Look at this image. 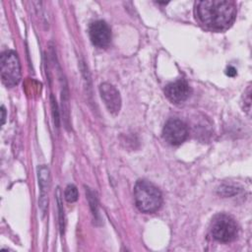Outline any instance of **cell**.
Returning <instances> with one entry per match:
<instances>
[{
	"label": "cell",
	"mask_w": 252,
	"mask_h": 252,
	"mask_svg": "<svg viewBox=\"0 0 252 252\" xmlns=\"http://www.w3.org/2000/svg\"><path fill=\"white\" fill-rule=\"evenodd\" d=\"M99 93L109 112L118 113L121 107V97L117 89L109 83H102L99 86Z\"/></svg>",
	"instance_id": "ba28073f"
},
{
	"label": "cell",
	"mask_w": 252,
	"mask_h": 252,
	"mask_svg": "<svg viewBox=\"0 0 252 252\" xmlns=\"http://www.w3.org/2000/svg\"><path fill=\"white\" fill-rule=\"evenodd\" d=\"M51 108H52V114L54 118V123L56 127H59V113H58V108H57V103L56 100L54 99L53 95H51Z\"/></svg>",
	"instance_id": "7c38bea8"
},
{
	"label": "cell",
	"mask_w": 252,
	"mask_h": 252,
	"mask_svg": "<svg viewBox=\"0 0 252 252\" xmlns=\"http://www.w3.org/2000/svg\"><path fill=\"white\" fill-rule=\"evenodd\" d=\"M192 93L189 84L184 80H177L173 83L166 85L164 94L166 97L174 103H179L186 100Z\"/></svg>",
	"instance_id": "52a82bcc"
},
{
	"label": "cell",
	"mask_w": 252,
	"mask_h": 252,
	"mask_svg": "<svg viewBox=\"0 0 252 252\" xmlns=\"http://www.w3.org/2000/svg\"><path fill=\"white\" fill-rule=\"evenodd\" d=\"M134 198L137 208L143 213H155L162 204L160 191L147 180H139L136 183Z\"/></svg>",
	"instance_id": "7a4b0ae2"
},
{
	"label": "cell",
	"mask_w": 252,
	"mask_h": 252,
	"mask_svg": "<svg viewBox=\"0 0 252 252\" xmlns=\"http://www.w3.org/2000/svg\"><path fill=\"white\" fill-rule=\"evenodd\" d=\"M89 33L93 44L97 47H106L111 41V30L104 21L98 20L92 23Z\"/></svg>",
	"instance_id": "8992f818"
},
{
	"label": "cell",
	"mask_w": 252,
	"mask_h": 252,
	"mask_svg": "<svg viewBox=\"0 0 252 252\" xmlns=\"http://www.w3.org/2000/svg\"><path fill=\"white\" fill-rule=\"evenodd\" d=\"M38 183L40 188V198H39V208L42 213H45L47 208V188L49 183V169L45 165L38 167Z\"/></svg>",
	"instance_id": "9c48e42d"
},
{
	"label": "cell",
	"mask_w": 252,
	"mask_h": 252,
	"mask_svg": "<svg viewBox=\"0 0 252 252\" xmlns=\"http://www.w3.org/2000/svg\"><path fill=\"white\" fill-rule=\"evenodd\" d=\"M219 191H220V194H221L223 196H226V197L237 193V190H235V187H231V186H227V185L220 187Z\"/></svg>",
	"instance_id": "4fadbf2b"
},
{
	"label": "cell",
	"mask_w": 252,
	"mask_h": 252,
	"mask_svg": "<svg viewBox=\"0 0 252 252\" xmlns=\"http://www.w3.org/2000/svg\"><path fill=\"white\" fill-rule=\"evenodd\" d=\"M1 113H2L1 120H2V124H3V123H4V121H5V108H4V106H2V107H1Z\"/></svg>",
	"instance_id": "9a60e30c"
},
{
	"label": "cell",
	"mask_w": 252,
	"mask_h": 252,
	"mask_svg": "<svg viewBox=\"0 0 252 252\" xmlns=\"http://www.w3.org/2000/svg\"><path fill=\"white\" fill-rule=\"evenodd\" d=\"M56 200H57V206H58V214H59V225H60V230H61V233L64 232V227H65V224H64V211H63V208H62V202H61V192H60V189L57 188L56 190Z\"/></svg>",
	"instance_id": "30bf717a"
},
{
	"label": "cell",
	"mask_w": 252,
	"mask_h": 252,
	"mask_svg": "<svg viewBox=\"0 0 252 252\" xmlns=\"http://www.w3.org/2000/svg\"><path fill=\"white\" fill-rule=\"evenodd\" d=\"M211 233L218 241L230 242L236 238L238 226L232 217L225 214H220L212 220Z\"/></svg>",
	"instance_id": "3957f363"
},
{
	"label": "cell",
	"mask_w": 252,
	"mask_h": 252,
	"mask_svg": "<svg viewBox=\"0 0 252 252\" xmlns=\"http://www.w3.org/2000/svg\"><path fill=\"white\" fill-rule=\"evenodd\" d=\"M196 11L200 21L215 30L228 28L236 17L235 4L227 0L198 1Z\"/></svg>",
	"instance_id": "6da1fadb"
},
{
	"label": "cell",
	"mask_w": 252,
	"mask_h": 252,
	"mask_svg": "<svg viewBox=\"0 0 252 252\" xmlns=\"http://www.w3.org/2000/svg\"><path fill=\"white\" fill-rule=\"evenodd\" d=\"M64 196L67 202L73 203L78 200V190L74 185H68L64 191Z\"/></svg>",
	"instance_id": "8fae6325"
},
{
	"label": "cell",
	"mask_w": 252,
	"mask_h": 252,
	"mask_svg": "<svg viewBox=\"0 0 252 252\" xmlns=\"http://www.w3.org/2000/svg\"><path fill=\"white\" fill-rule=\"evenodd\" d=\"M164 140L170 145H180L188 137L187 125L179 119H169L162 130Z\"/></svg>",
	"instance_id": "5b68a950"
},
{
	"label": "cell",
	"mask_w": 252,
	"mask_h": 252,
	"mask_svg": "<svg viewBox=\"0 0 252 252\" xmlns=\"http://www.w3.org/2000/svg\"><path fill=\"white\" fill-rule=\"evenodd\" d=\"M1 79L5 86L14 87L21 80V65L17 53L6 50L1 54Z\"/></svg>",
	"instance_id": "277c9868"
},
{
	"label": "cell",
	"mask_w": 252,
	"mask_h": 252,
	"mask_svg": "<svg viewBox=\"0 0 252 252\" xmlns=\"http://www.w3.org/2000/svg\"><path fill=\"white\" fill-rule=\"evenodd\" d=\"M225 73H226V75L229 76V77H234V76L236 75V69H235L234 67H232V66H228V67L226 68Z\"/></svg>",
	"instance_id": "5bb4252c"
}]
</instances>
